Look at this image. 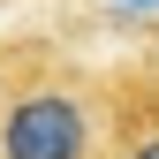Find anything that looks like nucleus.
I'll return each mask as SVG.
<instances>
[{"mask_svg":"<svg viewBox=\"0 0 159 159\" xmlns=\"http://www.w3.org/2000/svg\"><path fill=\"white\" fill-rule=\"evenodd\" d=\"M0 159H114V76L61 38H0Z\"/></svg>","mask_w":159,"mask_h":159,"instance_id":"f257e3e1","label":"nucleus"},{"mask_svg":"<svg viewBox=\"0 0 159 159\" xmlns=\"http://www.w3.org/2000/svg\"><path fill=\"white\" fill-rule=\"evenodd\" d=\"M114 159H159V61L114 68Z\"/></svg>","mask_w":159,"mask_h":159,"instance_id":"f03ea898","label":"nucleus"}]
</instances>
